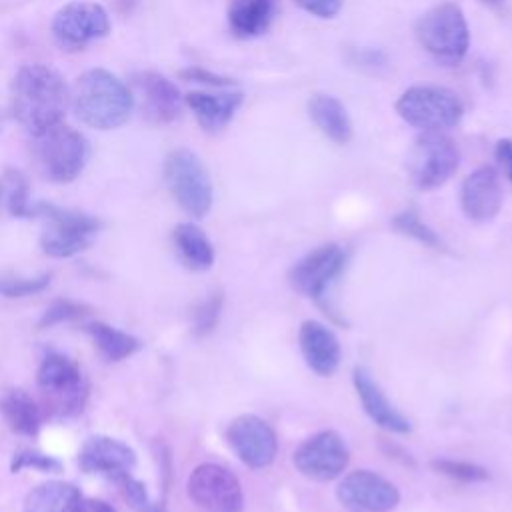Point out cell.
<instances>
[{"mask_svg": "<svg viewBox=\"0 0 512 512\" xmlns=\"http://www.w3.org/2000/svg\"><path fill=\"white\" fill-rule=\"evenodd\" d=\"M172 242L180 262L194 270L204 272L214 264V248L204 230L192 222H182L172 232Z\"/></svg>", "mask_w": 512, "mask_h": 512, "instance_id": "cell-25", "label": "cell"}, {"mask_svg": "<svg viewBox=\"0 0 512 512\" xmlns=\"http://www.w3.org/2000/svg\"><path fill=\"white\" fill-rule=\"evenodd\" d=\"M32 138L36 162L48 180L66 184L76 180L86 168L90 142L80 130L60 122Z\"/></svg>", "mask_w": 512, "mask_h": 512, "instance_id": "cell-5", "label": "cell"}, {"mask_svg": "<svg viewBox=\"0 0 512 512\" xmlns=\"http://www.w3.org/2000/svg\"><path fill=\"white\" fill-rule=\"evenodd\" d=\"M460 164V150L456 142L444 132H422L406 160L410 182L418 190H436L444 186Z\"/></svg>", "mask_w": 512, "mask_h": 512, "instance_id": "cell-9", "label": "cell"}, {"mask_svg": "<svg viewBox=\"0 0 512 512\" xmlns=\"http://www.w3.org/2000/svg\"><path fill=\"white\" fill-rule=\"evenodd\" d=\"M164 182L176 204L192 218H204L214 200L210 174L200 156L188 148H176L164 158Z\"/></svg>", "mask_w": 512, "mask_h": 512, "instance_id": "cell-7", "label": "cell"}, {"mask_svg": "<svg viewBox=\"0 0 512 512\" xmlns=\"http://www.w3.org/2000/svg\"><path fill=\"white\" fill-rule=\"evenodd\" d=\"M352 382L364 412L370 420L394 434H408L412 430L410 420L386 398L380 384L372 378V374L364 366H356L352 372Z\"/></svg>", "mask_w": 512, "mask_h": 512, "instance_id": "cell-20", "label": "cell"}, {"mask_svg": "<svg viewBox=\"0 0 512 512\" xmlns=\"http://www.w3.org/2000/svg\"><path fill=\"white\" fill-rule=\"evenodd\" d=\"M0 130H2V116H0Z\"/></svg>", "mask_w": 512, "mask_h": 512, "instance_id": "cell-41", "label": "cell"}, {"mask_svg": "<svg viewBox=\"0 0 512 512\" xmlns=\"http://www.w3.org/2000/svg\"><path fill=\"white\" fill-rule=\"evenodd\" d=\"M6 192H8V212L16 218H32V204L28 196V180L26 176L10 168L6 170Z\"/></svg>", "mask_w": 512, "mask_h": 512, "instance_id": "cell-30", "label": "cell"}, {"mask_svg": "<svg viewBox=\"0 0 512 512\" xmlns=\"http://www.w3.org/2000/svg\"><path fill=\"white\" fill-rule=\"evenodd\" d=\"M420 46L442 66H458L470 46V28L460 6L442 2L416 20Z\"/></svg>", "mask_w": 512, "mask_h": 512, "instance_id": "cell-3", "label": "cell"}, {"mask_svg": "<svg viewBox=\"0 0 512 512\" xmlns=\"http://www.w3.org/2000/svg\"><path fill=\"white\" fill-rule=\"evenodd\" d=\"M336 498L354 512H388L398 506L400 492L382 474L362 468L338 482Z\"/></svg>", "mask_w": 512, "mask_h": 512, "instance_id": "cell-15", "label": "cell"}, {"mask_svg": "<svg viewBox=\"0 0 512 512\" xmlns=\"http://www.w3.org/2000/svg\"><path fill=\"white\" fill-rule=\"evenodd\" d=\"M226 442L238 460L254 470L268 468L278 452L274 428L256 414H240L226 428Z\"/></svg>", "mask_w": 512, "mask_h": 512, "instance_id": "cell-14", "label": "cell"}, {"mask_svg": "<svg viewBox=\"0 0 512 512\" xmlns=\"http://www.w3.org/2000/svg\"><path fill=\"white\" fill-rule=\"evenodd\" d=\"M112 482L118 486L122 498L126 504L136 512H164V502H156L150 498L146 486L136 480L130 472H122L112 478Z\"/></svg>", "mask_w": 512, "mask_h": 512, "instance_id": "cell-28", "label": "cell"}, {"mask_svg": "<svg viewBox=\"0 0 512 512\" xmlns=\"http://www.w3.org/2000/svg\"><path fill=\"white\" fill-rule=\"evenodd\" d=\"M132 86L140 98L142 114L152 124L174 122L184 106L178 86L156 70H140L132 76Z\"/></svg>", "mask_w": 512, "mask_h": 512, "instance_id": "cell-16", "label": "cell"}, {"mask_svg": "<svg viewBox=\"0 0 512 512\" xmlns=\"http://www.w3.org/2000/svg\"><path fill=\"white\" fill-rule=\"evenodd\" d=\"M346 266V250L338 244H322L302 256L288 272L290 286L316 302H322L330 284Z\"/></svg>", "mask_w": 512, "mask_h": 512, "instance_id": "cell-13", "label": "cell"}, {"mask_svg": "<svg viewBox=\"0 0 512 512\" xmlns=\"http://www.w3.org/2000/svg\"><path fill=\"white\" fill-rule=\"evenodd\" d=\"M50 274L42 272L38 276H0V296L4 298H26L48 288Z\"/></svg>", "mask_w": 512, "mask_h": 512, "instance_id": "cell-33", "label": "cell"}, {"mask_svg": "<svg viewBox=\"0 0 512 512\" xmlns=\"http://www.w3.org/2000/svg\"><path fill=\"white\" fill-rule=\"evenodd\" d=\"M350 462L344 438L334 430H322L306 440L292 454L294 468L308 480L330 482L342 476Z\"/></svg>", "mask_w": 512, "mask_h": 512, "instance_id": "cell-12", "label": "cell"}, {"mask_svg": "<svg viewBox=\"0 0 512 512\" xmlns=\"http://www.w3.org/2000/svg\"><path fill=\"white\" fill-rule=\"evenodd\" d=\"M484 4H490V6H498V4H502L504 0H482Z\"/></svg>", "mask_w": 512, "mask_h": 512, "instance_id": "cell-40", "label": "cell"}, {"mask_svg": "<svg viewBox=\"0 0 512 512\" xmlns=\"http://www.w3.org/2000/svg\"><path fill=\"white\" fill-rule=\"evenodd\" d=\"M0 196H2V184H0Z\"/></svg>", "mask_w": 512, "mask_h": 512, "instance_id": "cell-42", "label": "cell"}, {"mask_svg": "<svg viewBox=\"0 0 512 512\" xmlns=\"http://www.w3.org/2000/svg\"><path fill=\"white\" fill-rule=\"evenodd\" d=\"M134 464L136 452L112 436H90L78 452V466L84 472H96L110 480L122 472H130Z\"/></svg>", "mask_w": 512, "mask_h": 512, "instance_id": "cell-18", "label": "cell"}, {"mask_svg": "<svg viewBox=\"0 0 512 512\" xmlns=\"http://www.w3.org/2000/svg\"><path fill=\"white\" fill-rule=\"evenodd\" d=\"M80 512H118L112 504L98 500V498H88L82 502V510Z\"/></svg>", "mask_w": 512, "mask_h": 512, "instance_id": "cell-39", "label": "cell"}, {"mask_svg": "<svg viewBox=\"0 0 512 512\" xmlns=\"http://www.w3.org/2000/svg\"><path fill=\"white\" fill-rule=\"evenodd\" d=\"M430 466L442 474L448 476L456 482H466V484H474V482H486L490 478L488 470L484 466L472 464V462H464V460H450V458H436L430 462Z\"/></svg>", "mask_w": 512, "mask_h": 512, "instance_id": "cell-31", "label": "cell"}, {"mask_svg": "<svg viewBox=\"0 0 512 512\" xmlns=\"http://www.w3.org/2000/svg\"><path fill=\"white\" fill-rule=\"evenodd\" d=\"M308 116L314 126L336 144H348L354 136L352 120L344 104L332 94H314L308 100Z\"/></svg>", "mask_w": 512, "mask_h": 512, "instance_id": "cell-22", "label": "cell"}, {"mask_svg": "<svg viewBox=\"0 0 512 512\" xmlns=\"http://www.w3.org/2000/svg\"><path fill=\"white\" fill-rule=\"evenodd\" d=\"M32 218L44 220L40 248L50 258H70L86 250L100 228L94 216L50 202L32 204Z\"/></svg>", "mask_w": 512, "mask_h": 512, "instance_id": "cell-4", "label": "cell"}, {"mask_svg": "<svg viewBox=\"0 0 512 512\" xmlns=\"http://www.w3.org/2000/svg\"><path fill=\"white\" fill-rule=\"evenodd\" d=\"M294 2L310 16L324 18V20L334 18L342 8V0H294Z\"/></svg>", "mask_w": 512, "mask_h": 512, "instance_id": "cell-37", "label": "cell"}, {"mask_svg": "<svg viewBox=\"0 0 512 512\" xmlns=\"http://www.w3.org/2000/svg\"><path fill=\"white\" fill-rule=\"evenodd\" d=\"M40 470V472H60L62 462L56 460L54 456H48L38 450H20L12 456L10 470L18 474L20 470Z\"/></svg>", "mask_w": 512, "mask_h": 512, "instance_id": "cell-35", "label": "cell"}, {"mask_svg": "<svg viewBox=\"0 0 512 512\" xmlns=\"http://www.w3.org/2000/svg\"><path fill=\"white\" fill-rule=\"evenodd\" d=\"M88 306L82 302H74V300H56L52 302L40 316L38 326L40 328H48L60 322H70V320H78L84 318L88 314Z\"/></svg>", "mask_w": 512, "mask_h": 512, "instance_id": "cell-34", "label": "cell"}, {"mask_svg": "<svg viewBox=\"0 0 512 512\" xmlns=\"http://www.w3.org/2000/svg\"><path fill=\"white\" fill-rule=\"evenodd\" d=\"M396 112L406 124L422 132H444L462 120L464 104L450 88L418 84L398 96Z\"/></svg>", "mask_w": 512, "mask_h": 512, "instance_id": "cell-6", "label": "cell"}, {"mask_svg": "<svg viewBox=\"0 0 512 512\" xmlns=\"http://www.w3.org/2000/svg\"><path fill=\"white\" fill-rule=\"evenodd\" d=\"M86 332L90 334L94 346L108 362H120L132 356L142 348L140 340L124 330H118L106 322H90L86 324Z\"/></svg>", "mask_w": 512, "mask_h": 512, "instance_id": "cell-27", "label": "cell"}, {"mask_svg": "<svg viewBox=\"0 0 512 512\" xmlns=\"http://www.w3.org/2000/svg\"><path fill=\"white\" fill-rule=\"evenodd\" d=\"M108 32L110 18L106 8L98 2H68L52 18V36L62 50H82Z\"/></svg>", "mask_w": 512, "mask_h": 512, "instance_id": "cell-11", "label": "cell"}, {"mask_svg": "<svg viewBox=\"0 0 512 512\" xmlns=\"http://www.w3.org/2000/svg\"><path fill=\"white\" fill-rule=\"evenodd\" d=\"M70 104L80 122L96 130L122 126L134 110V94L110 70L92 68L80 74L70 92Z\"/></svg>", "mask_w": 512, "mask_h": 512, "instance_id": "cell-2", "label": "cell"}, {"mask_svg": "<svg viewBox=\"0 0 512 512\" xmlns=\"http://www.w3.org/2000/svg\"><path fill=\"white\" fill-rule=\"evenodd\" d=\"M498 164L504 168L508 180L512 182V138H500L494 148Z\"/></svg>", "mask_w": 512, "mask_h": 512, "instance_id": "cell-38", "label": "cell"}, {"mask_svg": "<svg viewBox=\"0 0 512 512\" xmlns=\"http://www.w3.org/2000/svg\"><path fill=\"white\" fill-rule=\"evenodd\" d=\"M36 384L44 406L54 416H74L86 400V382L74 360L60 352H48L36 372Z\"/></svg>", "mask_w": 512, "mask_h": 512, "instance_id": "cell-8", "label": "cell"}, {"mask_svg": "<svg viewBox=\"0 0 512 512\" xmlns=\"http://www.w3.org/2000/svg\"><path fill=\"white\" fill-rule=\"evenodd\" d=\"M222 292H210L192 312V332L194 336H206L210 334L218 320H220V312H222Z\"/></svg>", "mask_w": 512, "mask_h": 512, "instance_id": "cell-32", "label": "cell"}, {"mask_svg": "<svg viewBox=\"0 0 512 512\" xmlns=\"http://www.w3.org/2000/svg\"><path fill=\"white\" fill-rule=\"evenodd\" d=\"M180 78L188 80V82H198V84H206V86H214V88H228V86H234L236 80L234 78H228V76H220V74H214L206 68H200V66H190V68H184L178 72Z\"/></svg>", "mask_w": 512, "mask_h": 512, "instance_id": "cell-36", "label": "cell"}, {"mask_svg": "<svg viewBox=\"0 0 512 512\" xmlns=\"http://www.w3.org/2000/svg\"><path fill=\"white\" fill-rule=\"evenodd\" d=\"M298 346L306 366L314 374L326 378L338 370L342 358L340 342L326 324L318 320H304L298 330Z\"/></svg>", "mask_w": 512, "mask_h": 512, "instance_id": "cell-19", "label": "cell"}, {"mask_svg": "<svg viewBox=\"0 0 512 512\" xmlns=\"http://www.w3.org/2000/svg\"><path fill=\"white\" fill-rule=\"evenodd\" d=\"M244 96L240 92H188L184 104L192 110L196 122L206 132H220L240 108Z\"/></svg>", "mask_w": 512, "mask_h": 512, "instance_id": "cell-21", "label": "cell"}, {"mask_svg": "<svg viewBox=\"0 0 512 512\" xmlns=\"http://www.w3.org/2000/svg\"><path fill=\"white\" fill-rule=\"evenodd\" d=\"M188 498L206 512H242L244 492L234 472L216 462L198 464L186 482Z\"/></svg>", "mask_w": 512, "mask_h": 512, "instance_id": "cell-10", "label": "cell"}, {"mask_svg": "<svg viewBox=\"0 0 512 512\" xmlns=\"http://www.w3.org/2000/svg\"><path fill=\"white\" fill-rule=\"evenodd\" d=\"M82 502L84 498L74 484L48 480L26 494L22 512H80Z\"/></svg>", "mask_w": 512, "mask_h": 512, "instance_id": "cell-24", "label": "cell"}, {"mask_svg": "<svg viewBox=\"0 0 512 512\" xmlns=\"http://www.w3.org/2000/svg\"><path fill=\"white\" fill-rule=\"evenodd\" d=\"M0 414L4 416L8 428L22 436H36L42 424V410L36 400L20 390H6L0 398Z\"/></svg>", "mask_w": 512, "mask_h": 512, "instance_id": "cell-26", "label": "cell"}, {"mask_svg": "<svg viewBox=\"0 0 512 512\" xmlns=\"http://www.w3.org/2000/svg\"><path fill=\"white\" fill-rule=\"evenodd\" d=\"M68 102L64 78L46 64H26L12 78L10 112L30 136L60 124Z\"/></svg>", "mask_w": 512, "mask_h": 512, "instance_id": "cell-1", "label": "cell"}, {"mask_svg": "<svg viewBox=\"0 0 512 512\" xmlns=\"http://www.w3.org/2000/svg\"><path fill=\"white\" fill-rule=\"evenodd\" d=\"M502 200V182L492 166L476 168L460 186L462 212L474 222H490L500 212Z\"/></svg>", "mask_w": 512, "mask_h": 512, "instance_id": "cell-17", "label": "cell"}, {"mask_svg": "<svg viewBox=\"0 0 512 512\" xmlns=\"http://www.w3.org/2000/svg\"><path fill=\"white\" fill-rule=\"evenodd\" d=\"M392 226L404 234V236H410L414 240H418L420 244L424 246H430L434 250H444V242L442 238L426 224L420 220V216L414 212V210H404L400 214H396L392 218Z\"/></svg>", "mask_w": 512, "mask_h": 512, "instance_id": "cell-29", "label": "cell"}, {"mask_svg": "<svg viewBox=\"0 0 512 512\" xmlns=\"http://www.w3.org/2000/svg\"><path fill=\"white\" fill-rule=\"evenodd\" d=\"M280 0H232L228 6V26L238 38L264 34L276 18Z\"/></svg>", "mask_w": 512, "mask_h": 512, "instance_id": "cell-23", "label": "cell"}]
</instances>
